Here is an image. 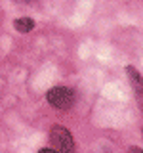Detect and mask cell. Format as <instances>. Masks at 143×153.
Returning <instances> with one entry per match:
<instances>
[{
    "label": "cell",
    "mask_w": 143,
    "mask_h": 153,
    "mask_svg": "<svg viewBox=\"0 0 143 153\" xmlns=\"http://www.w3.org/2000/svg\"><path fill=\"white\" fill-rule=\"evenodd\" d=\"M50 143L55 151H73L74 149L73 136L63 126H54L50 130Z\"/></svg>",
    "instance_id": "1"
},
{
    "label": "cell",
    "mask_w": 143,
    "mask_h": 153,
    "mask_svg": "<svg viewBox=\"0 0 143 153\" xmlns=\"http://www.w3.org/2000/svg\"><path fill=\"white\" fill-rule=\"evenodd\" d=\"M48 102H50L54 107L57 109H67L71 107L74 102V92L69 88V86H55V88H52L50 92H48Z\"/></svg>",
    "instance_id": "2"
},
{
    "label": "cell",
    "mask_w": 143,
    "mask_h": 153,
    "mask_svg": "<svg viewBox=\"0 0 143 153\" xmlns=\"http://www.w3.org/2000/svg\"><path fill=\"white\" fill-rule=\"evenodd\" d=\"M13 27H15L19 33H31L32 29H35V21H32L31 17H19V19L13 21Z\"/></svg>",
    "instance_id": "3"
},
{
    "label": "cell",
    "mask_w": 143,
    "mask_h": 153,
    "mask_svg": "<svg viewBox=\"0 0 143 153\" xmlns=\"http://www.w3.org/2000/svg\"><path fill=\"white\" fill-rule=\"evenodd\" d=\"M21 2H31V0H21Z\"/></svg>",
    "instance_id": "4"
}]
</instances>
